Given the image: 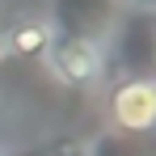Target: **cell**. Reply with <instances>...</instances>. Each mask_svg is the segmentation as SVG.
Segmentation results:
<instances>
[{"label": "cell", "mask_w": 156, "mask_h": 156, "mask_svg": "<svg viewBox=\"0 0 156 156\" xmlns=\"http://www.w3.org/2000/svg\"><path fill=\"white\" fill-rule=\"evenodd\" d=\"M55 21L42 13H13L4 26H0V51L17 55V59H42L51 47Z\"/></svg>", "instance_id": "obj_3"}, {"label": "cell", "mask_w": 156, "mask_h": 156, "mask_svg": "<svg viewBox=\"0 0 156 156\" xmlns=\"http://www.w3.org/2000/svg\"><path fill=\"white\" fill-rule=\"evenodd\" d=\"M89 156H156V131L148 135H114L105 131L89 139Z\"/></svg>", "instance_id": "obj_4"}, {"label": "cell", "mask_w": 156, "mask_h": 156, "mask_svg": "<svg viewBox=\"0 0 156 156\" xmlns=\"http://www.w3.org/2000/svg\"><path fill=\"white\" fill-rule=\"evenodd\" d=\"M42 63L51 68V76L63 89L93 93L110 76V38L105 34H80V30H55Z\"/></svg>", "instance_id": "obj_1"}, {"label": "cell", "mask_w": 156, "mask_h": 156, "mask_svg": "<svg viewBox=\"0 0 156 156\" xmlns=\"http://www.w3.org/2000/svg\"><path fill=\"white\" fill-rule=\"evenodd\" d=\"M105 118L114 135L156 131V76H118L105 89Z\"/></svg>", "instance_id": "obj_2"}, {"label": "cell", "mask_w": 156, "mask_h": 156, "mask_svg": "<svg viewBox=\"0 0 156 156\" xmlns=\"http://www.w3.org/2000/svg\"><path fill=\"white\" fill-rule=\"evenodd\" d=\"M127 17H148V21H156V0H114Z\"/></svg>", "instance_id": "obj_5"}]
</instances>
